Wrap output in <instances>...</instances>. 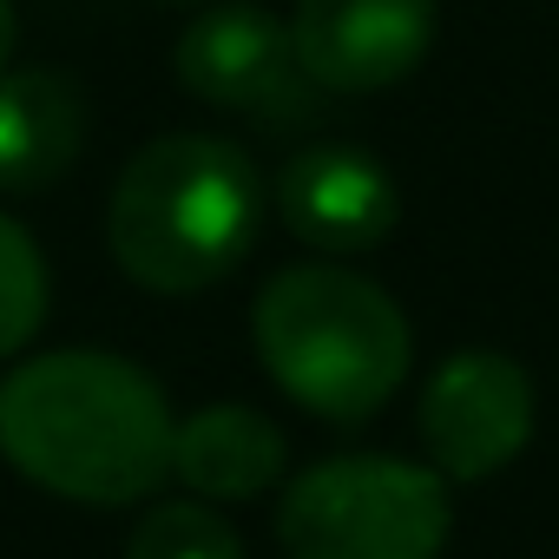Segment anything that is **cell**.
Returning <instances> with one entry per match:
<instances>
[{"mask_svg":"<svg viewBox=\"0 0 559 559\" xmlns=\"http://www.w3.org/2000/svg\"><path fill=\"white\" fill-rule=\"evenodd\" d=\"M171 402L112 349H53L0 376V461L73 507H132L171 480Z\"/></svg>","mask_w":559,"mask_h":559,"instance_id":"cell-1","label":"cell"},{"mask_svg":"<svg viewBox=\"0 0 559 559\" xmlns=\"http://www.w3.org/2000/svg\"><path fill=\"white\" fill-rule=\"evenodd\" d=\"M263 178L237 139L165 132L119 165L106 250L152 297H198L257 250Z\"/></svg>","mask_w":559,"mask_h":559,"instance_id":"cell-2","label":"cell"},{"mask_svg":"<svg viewBox=\"0 0 559 559\" xmlns=\"http://www.w3.org/2000/svg\"><path fill=\"white\" fill-rule=\"evenodd\" d=\"M250 343L270 382L330 428L382 415L415 362L402 304L349 263H284L257 290Z\"/></svg>","mask_w":559,"mask_h":559,"instance_id":"cell-3","label":"cell"},{"mask_svg":"<svg viewBox=\"0 0 559 559\" xmlns=\"http://www.w3.org/2000/svg\"><path fill=\"white\" fill-rule=\"evenodd\" d=\"M454 493L428 461L336 454L284 480L276 546L284 559H441Z\"/></svg>","mask_w":559,"mask_h":559,"instance_id":"cell-4","label":"cell"},{"mask_svg":"<svg viewBox=\"0 0 559 559\" xmlns=\"http://www.w3.org/2000/svg\"><path fill=\"white\" fill-rule=\"evenodd\" d=\"M178 86L217 112L237 119H263V126H297L317 106V80L297 60V34L290 21H276L257 0H211L191 14V27L178 34Z\"/></svg>","mask_w":559,"mask_h":559,"instance_id":"cell-5","label":"cell"},{"mask_svg":"<svg viewBox=\"0 0 559 559\" xmlns=\"http://www.w3.org/2000/svg\"><path fill=\"white\" fill-rule=\"evenodd\" d=\"M533 421H539L533 376L507 349H454L448 362L428 369L421 408H415L428 467L461 487L507 474L526 454Z\"/></svg>","mask_w":559,"mask_h":559,"instance_id":"cell-6","label":"cell"},{"mask_svg":"<svg viewBox=\"0 0 559 559\" xmlns=\"http://www.w3.org/2000/svg\"><path fill=\"white\" fill-rule=\"evenodd\" d=\"M441 0H297V60L323 93L402 86L435 47Z\"/></svg>","mask_w":559,"mask_h":559,"instance_id":"cell-7","label":"cell"},{"mask_svg":"<svg viewBox=\"0 0 559 559\" xmlns=\"http://www.w3.org/2000/svg\"><path fill=\"white\" fill-rule=\"evenodd\" d=\"M276 217L317 257H369L402 224L395 171L362 145H310L276 171Z\"/></svg>","mask_w":559,"mask_h":559,"instance_id":"cell-8","label":"cell"},{"mask_svg":"<svg viewBox=\"0 0 559 559\" xmlns=\"http://www.w3.org/2000/svg\"><path fill=\"white\" fill-rule=\"evenodd\" d=\"M290 441L250 402H211L171 428V480L191 487V500H257L284 487Z\"/></svg>","mask_w":559,"mask_h":559,"instance_id":"cell-9","label":"cell"},{"mask_svg":"<svg viewBox=\"0 0 559 559\" xmlns=\"http://www.w3.org/2000/svg\"><path fill=\"white\" fill-rule=\"evenodd\" d=\"M86 145V93L53 67L0 73V191H47Z\"/></svg>","mask_w":559,"mask_h":559,"instance_id":"cell-10","label":"cell"},{"mask_svg":"<svg viewBox=\"0 0 559 559\" xmlns=\"http://www.w3.org/2000/svg\"><path fill=\"white\" fill-rule=\"evenodd\" d=\"M47 304H53V284H47V257L34 230L0 211V362H14L40 336Z\"/></svg>","mask_w":559,"mask_h":559,"instance_id":"cell-11","label":"cell"},{"mask_svg":"<svg viewBox=\"0 0 559 559\" xmlns=\"http://www.w3.org/2000/svg\"><path fill=\"white\" fill-rule=\"evenodd\" d=\"M126 559H250L211 500H158L126 539Z\"/></svg>","mask_w":559,"mask_h":559,"instance_id":"cell-12","label":"cell"},{"mask_svg":"<svg viewBox=\"0 0 559 559\" xmlns=\"http://www.w3.org/2000/svg\"><path fill=\"white\" fill-rule=\"evenodd\" d=\"M14 47H21V21H14V0H0V73H8Z\"/></svg>","mask_w":559,"mask_h":559,"instance_id":"cell-13","label":"cell"},{"mask_svg":"<svg viewBox=\"0 0 559 559\" xmlns=\"http://www.w3.org/2000/svg\"><path fill=\"white\" fill-rule=\"evenodd\" d=\"M198 8H211V0H198Z\"/></svg>","mask_w":559,"mask_h":559,"instance_id":"cell-14","label":"cell"}]
</instances>
